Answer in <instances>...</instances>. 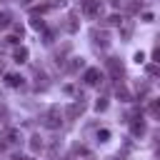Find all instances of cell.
Returning <instances> with one entry per match:
<instances>
[{
	"mask_svg": "<svg viewBox=\"0 0 160 160\" xmlns=\"http://www.w3.org/2000/svg\"><path fill=\"white\" fill-rule=\"evenodd\" d=\"M12 160H28V158H22V155H15V158H12Z\"/></svg>",
	"mask_w": 160,
	"mask_h": 160,
	"instance_id": "cell-15",
	"label": "cell"
},
{
	"mask_svg": "<svg viewBox=\"0 0 160 160\" xmlns=\"http://www.w3.org/2000/svg\"><path fill=\"white\" fill-rule=\"evenodd\" d=\"M100 78H102V72H100L98 68H88L85 75H82V82H85V85H98Z\"/></svg>",
	"mask_w": 160,
	"mask_h": 160,
	"instance_id": "cell-1",
	"label": "cell"
},
{
	"mask_svg": "<svg viewBox=\"0 0 160 160\" xmlns=\"http://www.w3.org/2000/svg\"><path fill=\"white\" fill-rule=\"evenodd\" d=\"M5 82H8L10 88H20V85H22V75H18V72H8V75H5Z\"/></svg>",
	"mask_w": 160,
	"mask_h": 160,
	"instance_id": "cell-2",
	"label": "cell"
},
{
	"mask_svg": "<svg viewBox=\"0 0 160 160\" xmlns=\"http://www.w3.org/2000/svg\"><path fill=\"white\" fill-rule=\"evenodd\" d=\"M130 130H132V135H142V132H145V122H142V120H135V122L130 125Z\"/></svg>",
	"mask_w": 160,
	"mask_h": 160,
	"instance_id": "cell-4",
	"label": "cell"
},
{
	"mask_svg": "<svg viewBox=\"0 0 160 160\" xmlns=\"http://www.w3.org/2000/svg\"><path fill=\"white\" fill-rule=\"evenodd\" d=\"M95 110H98V112H105V110H108V100H105V98H98V102H95Z\"/></svg>",
	"mask_w": 160,
	"mask_h": 160,
	"instance_id": "cell-8",
	"label": "cell"
},
{
	"mask_svg": "<svg viewBox=\"0 0 160 160\" xmlns=\"http://www.w3.org/2000/svg\"><path fill=\"white\" fill-rule=\"evenodd\" d=\"M150 115H152L155 120H160V100H152V102H150Z\"/></svg>",
	"mask_w": 160,
	"mask_h": 160,
	"instance_id": "cell-5",
	"label": "cell"
},
{
	"mask_svg": "<svg viewBox=\"0 0 160 160\" xmlns=\"http://www.w3.org/2000/svg\"><path fill=\"white\" fill-rule=\"evenodd\" d=\"M152 60L160 65V48H158V50H152Z\"/></svg>",
	"mask_w": 160,
	"mask_h": 160,
	"instance_id": "cell-14",
	"label": "cell"
},
{
	"mask_svg": "<svg viewBox=\"0 0 160 160\" xmlns=\"http://www.w3.org/2000/svg\"><path fill=\"white\" fill-rule=\"evenodd\" d=\"M108 138H110V130H98V140L100 142H108Z\"/></svg>",
	"mask_w": 160,
	"mask_h": 160,
	"instance_id": "cell-10",
	"label": "cell"
},
{
	"mask_svg": "<svg viewBox=\"0 0 160 160\" xmlns=\"http://www.w3.org/2000/svg\"><path fill=\"white\" fill-rule=\"evenodd\" d=\"M28 55H30L28 48H18V50L12 52V60H15V62H28Z\"/></svg>",
	"mask_w": 160,
	"mask_h": 160,
	"instance_id": "cell-3",
	"label": "cell"
},
{
	"mask_svg": "<svg viewBox=\"0 0 160 160\" xmlns=\"http://www.w3.org/2000/svg\"><path fill=\"white\" fill-rule=\"evenodd\" d=\"M8 42H10V45H18V42H20V38H18V35H10V38H8Z\"/></svg>",
	"mask_w": 160,
	"mask_h": 160,
	"instance_id": "cell-13",
	"label": "cell"
},
{
	"mask_svg": "<svg viewBox=\"0 0 160 160\" xmlns=\"http://www.w3.org/2000/svg\"><path fill=\"white\" fill-rule=\"evenodd\" d=\"M30 145H32V150H38V148H42V142H40V138H32V142H30Z\"/></svg>",
	"mask_w": 160,
	"mask_h": 160,
	"instance_id": "cell-12",
	"label": "cell"
},
{
	"mask_svg": "<svg viewBox=\"0 0 160 160\" xmlns=\"http://www.w3.org/2000/svg\"><path fill=\"white\" fill-rule=\"evenodd\" d=\"M132 60H135L138 65H140V62H145V52H142V50H138V52L132 55Z\"/></svg>",
	"mask_w": 160,
	"mask_h": 160,
	"instance_id": "cell-11",
	"label": "cell"
},
{
	"mask_svg": "<svg viewBox=\"0 0 160 160\" xmlns=\"http://www.w3.org/2000/svg\"><path fill=\"white\" fill-rule=\"evenodd\" d=\"M48 125H50V128H58V125H60V122H58V110H55V108H52L50 115H48Z\"/></svg>",
	"mask_w": 160,
	"mask_h": 160,
	"instance_id": "cell-6",
	"label": "cell"
},
{
	"mask_svg": "<svg viewBox=\"0 0 160 160\" xmlns=\"http://www.w3.org/2000/svg\"><path fill=\"white\" fill-rule=\"evenodd\" d=\"M8 25H10V15H8V12H2V15H0V30H5Z\"/></svg>",
	"mask_w": 160,
	"mask_h": 160,
	"instance_id": "cell-9",
	"label": "cell"
},
{
	"mask_svg": "<svg viewBox=\"0 0 160 160\" xmlns=\"http://www.w3.org/2000/svg\"><path fill=\"white\" fill-rule=\"evenodd\" d=\"M30 25H32L35 30H42V28H45V22H42V18H38V15H32V18H30Z\"/></svg>",
	"mask_w": 160,
	"mask_h": 160,
	"instance_id": "cell-7",
	"label": "cell"
}]
</instances>
